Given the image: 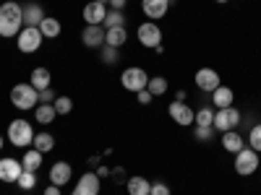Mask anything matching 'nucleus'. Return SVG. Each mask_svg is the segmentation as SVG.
Segmentation results:
<instances>
[{
    "label": "nucleus",
    "instance_id": "obj_1",
    "mask_svg": "<svg viewBox=\"0 0 261 195\" xmlns=\"http://www.w3.org/2000/svg\"><path fill=\"white\" fill-rule=\"evenodd\" d=\"M21 29H24V8L8 0L0 6V37H18Z\"/></svg>",
    "mask_w": 261,
    "mask_h": 195
},
{
    "label": "nucleus",
    "instance_id": "obj_2",
    "mask_svg": "<svg viewBox=\"0 0 261 195\" xmlns=\"http://www.w3.org/2000/svg\"><path fill=\"white\" fill-rule=\"evenodd\" d=\"M11 102H13L16 110L29 112V110H34V107L39 104V91L34 89L32 83H16L11 89Z\"/></svg>",
    "mask_w": 261,
    "mask_h": 195
},
{
    "label": "nucleus",
    "instance_id": "obj_3",
    "mask_svg": "<svg viewBox=\"0 0 261 195\" xmlns=\"http://www.w3.org/2000/svg\"><path fill=\"white\" fill-rule=\"evenodd\" d=\"M120 83H123V89L130 91V94H139L146 89V83H149V73L144 68H139V65H134V68H125L123 76H120Z\"/></svg>",
    "mask_w": 261,
    "mask_h": 195
},
{
    "label": "nucleus",
    "instance_id": "obj_4",
    "mask_svg": "<svg viewBox=\"0 0 261 195\" xmlns=\"http://www.w3.org/2000/svg\"><path fill=\"white\" fill-rule=\"evenodd\" d=\"M8 141H11L13 146H18V148L32 146V143H34V130H32V125H29L27 120H13V122L8 125Z\"/></svg>",
    "mask_w": 261,
    "mask_h": 195
},
{
    "label": "nucleus",
    "instance_id": "obj_5",
    "mask_svg": "<svg viewBox=\"0 0 261 195\" xmlns=\"http://www.w3.org/2000/svg\"><path fill=\"white\" fill-rule=\"evenodd\" d=\"M42 39H45V37H42V31L37 26H24L18 31V37H16V47L29 55V52H37L42 47Z\"/></svg>",
    "mask_w": 261,
    "mask_h": 195
},
{
    "label": "nucleus",
    "instance_id": "obj_6",
    "mask_svg": "<svg viewBox=\"0 0 261 195\" xmlns=\"http://www.w3.org/2000/svg\"><path fill=\"white\" fill-rule=\"evenodd\" d=\"M258 169V154L253 148H243V151H238L235 154V172L241 177H248L253 175V172Z\"/></svg>",
    "mask_w": 261,
    "mask_h": 195
},
{
    "label": "nucleus",
    "instance_id": "obj_7",
    "mask_svg": "<svg viewBox=\"0 0 261 195\" xmlns=\"http://www.w3.org/2000/svg\"><path fill=\"white\" fill-rule=\"evenodd\" d=\"M136 34H139V42L144 47H149V50H157L162 45V29L157 26V21H146V24H141Z\"/></svg>",
    "mask_w": 261,
    "mask_h": 195
},
{
    "label": "nucleus",
    "instance_id": "obj_8",
    "mask_svg": "<svg viewBox=\"0 0 261 195\" xmlns=\"http://www.w3.org/2000/svg\"><path fill=\"white\" fill-rule=\"evenodd\" d=\"M238 122H241V112H238L235 107H225V110H217L214 112V130H220V133L235 130Z\"/></svg>",
    "mask_w": 261,
    "mask_h": 195
},
{
    "label": "nucleus",
    "instance_id": "obj_9",
    "mask_svg": "<svg viewBox=\"0 0 261 195\" xmlns=\"http://www.w3.org/2000/svg\"><path fill=\"white\" fill-rule=\"evenodd\" d=\"M193 81H196V86H199L201 91H206V94H212L217 86H222V83H220V73H217L214 68H199V71H196V76H193Z\"/></svg>",
    "mask_w": 261,
    "mask_h": 195
},
{
    "label": "nucleus",
    "instance_id": "obj_10",
    "mask_svg": "<svg viewBox=\"0 0 261 195\" xmlns=\"http://www.w3.org/2000/svg\"><path fill=\"white\" fill-rule=\"evenodd\" d=\"M99 177H97V172H86V175L79 177L76 187L71 195H99Z\"/></svg>",
    "mask_w": 261,
    "mask_h": 195
},
{
    "label": "nucleus",
    "instance_id": "obj_11",
    "mask_svg": "<svg viewBox=\"0 0 261 195\" xmlns=\"http://www.w3.org/2000/svg\"><path fill=\"white\" fill-rule=\"evenodd\" d=\"M21 172H24V167H21V159H0V180L3 182H18Z\"/></svg>",
    "mask_w": 261,
    "mask_h": 195
},
{
    "label": "nucleus",
    "instance_id": "obj_12",
    "mask_svg": "<svg viewBox=\"0 0 261 195\" xmlns=\"http://www.w3.org/2000/svg\"><path fill=\"white\" fill-rule=\"evenodd\" d=\"M105 16H107V6L97 3V0H92V3L84 6V21H86V26H102Z\"/></svg>",
    "mask_w": 261,
    "mask_h": 195
},
{
    "label": "nucleus",
    "instance_id": "obj_13",
    "mask_svg": "<svg viewBox=\"0 0 261 195\" xmlns=\"http://www.w3.org/2000/svg\"><path fill=\"white\" fill-rule=\"evenodd\" d=\"M167 112H170L172 120H175L178 125H183V127H186V125H193V115H196V112L191 110L186 102H172V104L167 107Z\"/></svg>",
    "mask_w": 261,
    "mask_h": 195
},
{
    "label": "nucleus",
    "instance_id": "obj_14",
    "mask_svg": "<svg viewBox=\"0 0 261 195\" xmlns=\"http://www.w3.org/2000/svg\"><path fill=\"white\" fill-rule=\"evenodd\" d=\"M71 177H73V169H71L68 161H55V164L50 167V182H53V185L63 187V185L71 182Z\"/></svg>",
    "mask_w": 261,
    "mask_h": 195
},
{
    "label": "nucleus",
    "instance_id": "obj_15",
    "mask_svg": "<svg viewBox=\"0 0 261 195\" xmlns=\"http://www.w3.org/2000/svg\"><path fill=\"white\" fill-rule=\"evenodd\" d=\"M170 8V0H141V11L149 16V21H160Z\"/></svg>",
    "mask_w": 261,
    "mask_h": 195
},
{
    "label": "nucleus",
    "instance_id": "obj_16",
    "mask_svg": "<svg viewBox=\"0 0 261 195\" xmlns=\"http://www.w3.org/2000/svg\"><path fill=\"white\" fill-rule=\"evenodd\" d=\"M81 42H84V47H89V50H97L105 45V26H86L81 31Z\"/></svg>",
    "mask_w": 261,
    "mask_h": 195
},
{
    "label": "nucleus",
    "instance_id": "obj_17",
    "mask_svg": "<svg viewBox=\"0 0 261 195\" xmlns=\"http://www.w3.org/2000/svg\"><path fill=\"white\" fill-rule=\"evenodd\" d=\"M21 8H24V26H39L42 24L45 11H42L39 3H27V6H21Z\"/></svg>",
    "mask_w": 261,
    "mask_h": 195
},
{
    "label": "nucleus",
    "instance_id": "obj_18",
    "mask_svg": "<svg viewBox=\"0 0 261 195\" xmlns=\"http://www.w3.org/2000/svg\"><path fill=\"white\" fill-rule=\"evenodd\" d=\"M222 148L230 154H238V151L246 148V141L238 136V130H227V133H222Z\"/></svg>",
    "mask_w": 261,
    "mask_h": 195
},
{
    "label": "nucleus",
    "instance_id": "obj_19",
    "mask_svg": "<svg viewBox=\"0 0 261 195\" xmlns=\"http://www.w3.org/2000/svg\"><path fill=\"white\" fill-rule=\"evenodd\" d=\"M125 190H128V195H149L151 192V182L146 180V177H128V182H125Z\"/></svg>",
    "mask_w": 261,
    "mask_h": 195
},
{
    "label": "nucleus",
    "instance_id": "obj_20",
    "mask_svg": "<svg viewBox=\"0 0 261 195\" xmlns=\"http://www.w3.org/2000/svg\"><path fill=\"white\" fill-rule=\"evenodd\" d=\"M125 39H128V31L125 26H115V29H105V45H110V47H123L125 45Z\"/></svg>",
    "mask_w": 261,
    "mask_h": 195
},
{
    "label": "nucleus",
    "instance_id": "obj_21",
    "mask_svg": "<svg viewBox=\"0 0 261 195\" xmlns=\"http://www.w3.org/2000/svg\"><path fill=\"white\" fill-rule=\"evenodd\" d=\"M212 94H214V107H217V110H225V107H232L235 94H232L230 86H217V89H214Z\"/></svg>",
    "mask_w": 261,
    "mask_h": 195
},
{
    "label": "nucleus",
    "instance_id": "obj_22",
    "mask_svg": "<svg viewBox=\"0 0 261 195\" xmlns=\"http://www.w3.org/2000/svg\"><path fill=\"white\" fill-rule=\"evenodd\" d=\"M39 31H42V37H47V39H55V37H60V21L58 18H53V16H45L42 18V24L37 26Z\"/></svg>",
    "mask_w": 261,
    "mask_h": 195
},
{
    "label": "nucleus",
    "instance_id": "obj_23",
    "mask_svg": "<svg viewBox=\"0 0 261 195\" xmlns=\"http://www.w3.org/2000/svg\"><path fill=\"white\" fill-rule=\"evenodd\" d=\"M50 81H53V76H50V71H47V68H34V71H32V78H29V83L34 86L37 91L50 89Z\"/></svg>",
    "mask_w": 261,
    "mask_h": 195
},
{
    "label": "nucleus",
    "instance_id": "obj_24",
    "mask_svg": "<svg viewBox=\"0 0 261 195\" xmlns=\"http://www.w3.org/2000/svg\"><path fill=\"white\" fill-rule=\"evenodd\" d=\"M55 117H58V112H55L53 104H37V107H34V120H37V122L50 125V122H55Z\"/></svg>",
    "mask_w": 261,
    "mask_h": 195
},
{
    "label": "nucleus",
    "instance_id": "obj_25",
    "mask_svg": "<svg viewBox=\"0 0 261 195\" xmlns=\"http://www.w3.org/2000/svg\"><path fill=\"white\" fill-rule=\"evenodd\" d=\"M42 156H45V154H39L37 148H29L27 154H24V159H21V167H24V172H37V169L42 167Z\"/></svg>",
    "mask_w": 261,
    "mask_h": 195
},
{
    "label": "nucleus",
    "instance_id": "obj_26",
    "mask_svg": "<svg viewBox=\"0 0 261 195\" xmlns=\"http://www.w3.org/2000/svg\"><path fill=\"white\" fill-rule=\"evenodd\" d=\"M39 154H47V151L55 148V138L50 133H34V143H32Z\"/></svg>",
    "mask_w": 261,
    "mask_h": 195
},
{
    "label": "nucleus",
    "instance_id": "obj_27",
    "mask_svg": "<svg viewBox=\"0 0 261 195\" xmlns=\"http://www.w3.org/2000/svg\"><path fill=\"white\" fill-rule=\"evenodd\" d=\"M146 91H149L151 96H162V94L167 91V78H162V76H151L149 83H146Z\"/></svg>",
    "mask_w": 261,
    "mask_h": 195
},
{
    "label": "nucleus",
    "instance_id": "obj_28",
    "mask_svg": "<svg viewBox=\"0 0 261 195\" xmlns=\"http://www.w3.org/2000/svg\"><path fill=\"white\" fill-rule=\"evenodd\" d=\"M102 26L105 29H115V26H125V16H123V11H107V16H105V21H102Z\"/></svg>",
    "mask_w": 261,
    "mask_h": 195
},
{
    "label": "nucleus",
    "instance_id": "obj_29",
    "mask_svg": "<svg viewBox=\"0 0 261 195\" xmlns=\"http://www.w3.org/2000/svg\"><path fill=\"white\" fill-rule=\"evenodd\" d=\"M193 125H212L214 127V110L212 107H201V110L193 115Z\"/></svg>",
    "mask_w": 261,
    "mask_h": 195
},
{
    "label": "nucleus",
    "instance_id": "obj_30",
    "mask_svg": "<svg viewBox=\"0 0 261 195\" xmlns=\"http://www.w3.org/2000/svg\"><path fill=\"white\" fill-rule=\"evenodd\" d=\"M53 107H55L58 115H68V112L73 110V99H71V96H58V99L53 102Z\"/></svg>",
    "mask_w": 261,
    "mask_h": 195
},
{
    "label": "nucleus",
    "instance_id": "obj_31",
    "mask_svg": "<svg viewBox=\"0 0 261 195\" xmlns=\"http://www.w3.org/2000/svg\"><path fill=\"white\" fill-rule=\"evenodd\" d=\"M21 190H34V185H37V172H21V177H18V182H16Z\"/></svg>",
    "mask_w": 261,
    "mask_h": 195
},
{
    "label": "nucleus",
    "instance_id": "obj_32",
    "mask_svg": "<svg viewBox=\"0 0 261 195\" xmlns=\"http://www.w3.org/2000/svg\"><path fill=\"white\" fill-rule=\"evenodd\" d=\"M248 148H253L256 154H261V125H253L248 133Z\"/></svg>",
    "mask_w": 261,
    "mask_h": 195
},
{
    "label": "nucleus",
    "instance_id": "obj_33",
    "mask_svg": "<svg viewBox=\"0 0 261 195\" xmlns=\"http://www.w3.org/2000/svg\"><path fill=\"white\" fill-rule=\"evenodd\" d=\"M196 141H201V143H206V141H212L214 138V127L212 125H196Z\"/></svg>",
    "mask_w": 261,
    "mask_h": 195
},
{
    "label": "nucleus",
    "instance_id": "obj_34",
    "mask_svg": "<svg viewBox=\"0 0 261 195\" xmlns=\"http://www.w3.org/2000/svg\"><path fill=\"white\" fill-rule=\"evenodd\" d=\"M102 62L115 65V62H118V50H115V47H110V45H102Z\"/></svg>",
    "mask_w": 261,
    "mask_h": 195
},
{
    "label": "nucleus",
    "instance_id": "obj_35",
    "mask_svg": "<svg viewBox=\"0 0 261 195\" xmlns=\"http://www.w3.org/2000/svg\"><path fill=\"white\" fill-rule=\"evenodd\" d=\"M58 96H55V91L53 89H42L39 91V104H53Z\"/></svg>",
    "mask_w": 261,
    "mask_h": 195
},
{
    "label": "nucleus",
    "instance_id": "obj_36",
    "mask_svg": "<svg viewBox=\"0 0 261 195\" xmlns=\"http://www.w3.org/2000/svg\"><path fill=\"white\" fill-rule=\"evenodd\" d=\"M149 195H170V187L165 185V182H154L151 185V192Z\"/></svg>",
    "mask_w": 261,
    "mask_h": 195
},
{
    "label": "nucleus",
    "instance_id": "obj_37",
    "mask_svg": "<svg viewBox=\"0 0 261 195\" xmlns=\"http://www.w3.org/2000/svg\"><path fill=\"white\" fill-rule=\"evenodd\" d=\"M136 99H139V104H149V102H151V94L144 89V91H139V94H136Z\"/></svg>",
    "mask_w": 261,
    "mask_h": 195
},
{
    "label": "nucleus",
    "instance_id": "obj_38",
    "mask_svg": "<svg viewBox=\"0 0 261 195\" xmlns=\"http://www.w3.org/2000/svg\"><path fill=\"white\" fill-rule=\"evenodd\" d=\"M125 6H128V0H110V8L113 11H123Z\"/></svg>",
    "mask_w": 261,
    "mask_h": 195
},
{
    "label": "nucleus",
    "instance_id": "obj_39",
    "mask_svg": "<svg viewBox=\"0 0 261 195\" xmlns=\"http://www.w3.org/2000/svg\"><path fill=\"white\" fill-rule=\"evenodd\" d=\"M113 177H115L118 182H128V180H125V175H123V169H113Z\"/></svg>",
    "mask_w": 261,
    "mask_h": 195
},
{
    "label": "nucleus",
    "instance_id": "obj_40",
    "mask_svg": "<svg viewBox=\"0 0 261 195\" xmlns=\"http://www.w3.org/2000/svg\"><path fill=\"white\" fill-rule=\"evenodd\" d=\"M45 195H60V187L58 185H50V187H45Z\"/></svg>",
    "mask_w": 261,
    "mask_h": 195
},
{
    "label": "nucleus",
    "instance_id": "obj_41",
    "mask_svg": "<svg viewBox=\"0 0 261 195\" xmlns=\"http://www.w3.org/2000/svg\"><path fill=\"white\" fill-rule=\"evenodd\" d=\"M107 175H110V167H99V169H97V177H99V180L107 177Z\"/></svg>",
    "mask_w": 261,
    "mask_h": 195
},
{
    "label": "nucleus",
    "instance_id": "obj_42",
    "mask_svg": "<svg viewBox=\"0 0 261 195\" xmlns=\"http://www.w3.org/2000/svg\"><path fill=\"white\" fill-rule=\"evenodd\" d=\"M97 3H102V6H107V3H110V0H97Z\"/></svg>",
    "mask_w": 261,
    "mask_h": 195
},
{
    "label": "nucleus",
    "instance_id": "obj_43",
    "mask_svg": "<svg viewBox=\"0 0 261 195\" xmlns=\"http://www.w3.org/2000/svg\"><path fill=\"white\" fill-rule=\"evenodd\" d=\"M3 143H6V141H3V136H0V151H3Z\"/></svg>",
    "mask_w": 261,
    "mask_h": 195
},
{
    "label": "nucleus",
    "instance_id": "obj_44",
    "mask_svg": "<svg viewBox=\"0 0 261 195\" xmlns=\"http://www.w3.org/2000/svg\"><path fill=\"white\" fill-rule=\"evenodd\" d=\"M217 3H227V0H217Z\"/></svg>",
    "mask_w": 261,
    "mask_h": 195
}]
</instances>
